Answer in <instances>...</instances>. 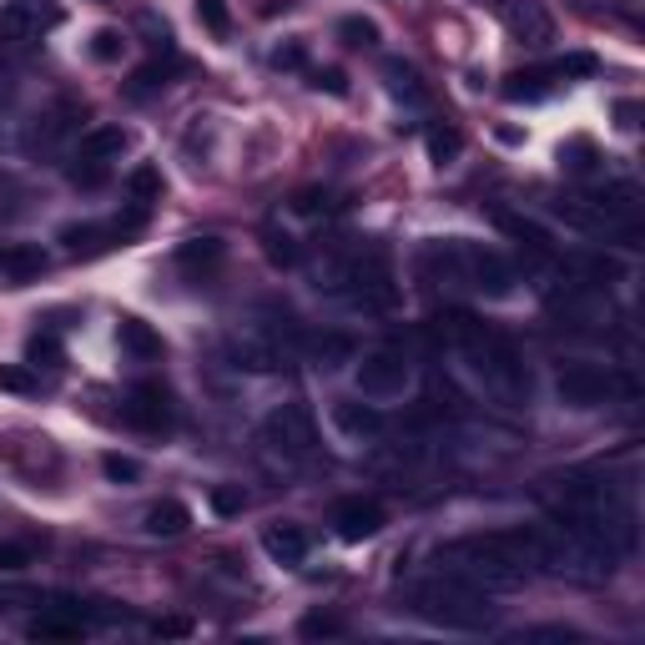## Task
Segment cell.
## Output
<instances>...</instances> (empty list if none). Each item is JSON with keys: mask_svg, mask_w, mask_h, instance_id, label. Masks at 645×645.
Wrapping results in <instances>:
<instances>
[{"mask_svg": "<svg viewBox=\"0 0 645 645\" xmlns=\"http://www.w3.org/2000/svg\"><path fill=\"white\" fill-rule=\"evenodd\" d=\"M449 343L459 348V359H464L469 379L504 408H520L529 398V373H525V359H520V348L490 328V322H479L474 313H449Z\"/></svg>", "mask_w": 645, "mask_h": 645, "instance_id": "obj_1", "label": "cell"}, {"mask_svg": "<svg viewBox=\"0 0 645 645\" xmlns=\"http://www.w3.org/2000/svg\"><path fill=\"white\" fill-rule=\"evenodd\" d=\"M439 565L479 590H520L529 580L525 529H500V535H464L439 550Z\"/></svg>", "mask_w": 645, "mask_h": 645, "instance_id": "obj_2", "label": "cell"}, {"mask_svg": "<svg viewBox=\"0 0 645 645\" xmlns=\"http://www.w3.org/2000/svg\"><path fill=\"white\" fill-rule=\"evenodd\" d=\"M318 287H328L334 298H343L348 308L363 313H389L398 303L394 263L379 242H359V248H338L328 252V263L318 273Z\"/></svg>", "mask_w": 645, "mask_h": 645, "instance_id": "obj_3", "label": "cell"}, {"mask_svg": "<svg viewBox=\"0 0 645 645\" xmlns=\"http://www.w3.org/2000/svg\"><path fill=\"white\" fill-rule=\"evenodd\" d=\"M408 605H414V615H424L429 625H444V631H484V625L494 621L490 590L469 586V580H459V575H449V570L418 580Z\"/></svg>", "mask_w": 645, "mask_h": 645, "instance_id": "obj_4", "label": "cell"}, {"mask_svg": "<svg viewBox=\"0 0 645 645\" xmlns=\"http://www.w3.org/2000/svg\"><path fill=\"white\" fill-rule=\"evenodd\" d=\"M127 146H132V132H127V127H91V132H81L76 136V152H72V167H66L72 187H86V192L101 187Z\"/></svg>", "mask_w": 645, "mask_h": 645, "instance_id": "obj_5", "label": "cell"}, {"mask_svg": "<svg viewBox=\"0 0 645 645\" xmlns=\"http://www.w3.org/2000/svg\"><path fill=\"white\" fill-rule=\"evenodd\" d=\"M263 444L267 455H277L283 464H308L318 455V424L303 404H283L263 418Z\"/></svg>", "mask_w": 645, "mask_h": 645, "instance_id": "obj_6", "label": "cell"}, {"mask_svg": "<svg viewBox=\"0 0 645 645\" xmlns=\"http://www.w3.org/2000/svg\"><path fill=\"white\" fill-rule=\"evenodd\" d=\"M81 121H86L81 101H72V96H61V101L41 107L36 117L25 121L21 146H25L31 156H56V152H66V142H76V136H81Z\"/></svg>", "mask_w": 645, "mask_h": 645, "instance_id": "obj_7", "label": "cell"}, {"mask_svg": "<svg viewBox=\"0 0 645 645\" xmlns=\"http://www.w3.org/2000/svg\"><path fill=\"white\" fill-rule=\"evenodd\" d=\"M408 383H414V363H408L404 348H369L359 363V394L369 404H389V398H404Z\"/></svg>", "mask_w": 645, "mask_h": 645, "instance_id": "obj_8", "label": "cell"}, {"mask_svg": "<svg viewBox=\"0 0 645 645\" xmlns=\"http://www.w3.org/2000/svg\"><path fill=\"white\" fill-rule=\"evenodd\" d=\"M142 228H146V207H132L127 217H111V222H72V228H61V242L76 258H91V252L107 248H127Z\"/></svg>", "mask_w": 645, "mask_h": 645, "instance_id": "obj_9", "label": "cell"}, {"mask_svg": "<svg viewBox=\"0 0 645 645\" xmlns=\"http://www.w3.org/2000/svg\"><path fill=\"white\" fill-rule=\"evenodd\" d=\"M61 25L56 0H0V41L6 46H31Z\"/></svg>", "mask_w": 645, "mask_h": 645, "instance_id": "obj_10", "label": "cell"}, {"mask_svg": "<svg viewBox=\"0 0 645 645\" xmlns=\"http://www.w3.org/2000/svg\"><path fill=\"white\" fill-rule=\"evenodd\" d=\"M459 263H464V293H479V298H510L514 293V267L484 242H459Z\"/></svg>", "mask_w": 645, "mask_h": 645, "instance_id": "obj_11", "label": "cell"}, {"mask_svg": "<svg viewBox=\"0 0 645 645\" xmlns=\"http://www.w3.org/2000/svg\"><path fill=\"white\" fill-rule=\"evenodd\" d=\"M555 389H560V398L570 408H600L621 394V379H615L605 363H565Z\"/></svg>", "mask_w": 645, "mask_h": 645, "instance_id": "obj_12", "label": "cell"}, {"mask_svg": "<svg viewBox=\"0 0 645 645\" xmlns=\"http://www.w3.org/2000/svg\"><path fill=\"white\" fill-rule=\"evenodd\" d=\"M121 414H127V424H132V429H142V434H172V424H177L172 394L162 389V383H152V379L132 383V394H127Z\"/></svg>", "mask_w": 645, "mask_h": 645, "instance_id": "obj_13", "label": "cell"}, {"mask_svg": "<svg viewBox=\"0 0 645 645\" xmlns=\"http://www.w3.org/2000/svg\"><path fill=\"white\" fill-rule=\"evenodd\" d=\"M494 11H500L510 41H520V46L539 51V46H550L555 41V21L539 0H494Z\"/></svg>", "mask_w": 645, "mask_h": 645, "instance_id": "obj_14", "label": "cell"}, {"mask_svg": "<svg viewBox=\"0 0 645 645\" xmlns=\"http://www.w3.org/2000/svg\"><path fill=\"white\" fill-rule=\"evenodd\" d=\"M383 520H389V514H383L379 500H343L334 510V529L348 539V545H363V539H373L383 529Z\"/></svg>", "mask_w": 645, "mask_h": 645, "instance_id": "obj_15", "label": "cell"}, {"mask_svg": "<svg viewBox=\"0 0 645 645\" xmlns=\"http://www.w3.org/2000/svg\"><path fill=\"white\" fill-rule=\"evenodd\" d=\"M46 273V252L31 248V242H11V248H0V283L6 287H25L36 283Z\"/></svg>", "mask_w": 645, "mask_h": 645, "instance_id": "obj_16", "label": "cell"}, {"mask_svg": "<svg viewBox=\"0 0 645 645\" xmlns=\"http://www.w3.org/2000/svg\"><path fill=\"white\" fill-rule=\"evenodd\" d=\"M303 353H308V363L318 373H334V369H343V363H353V353H359V343L348 334H313V338H303Z\"/></svg>", "mask_w": 645, "mask_h": 645, "instance_id": "obj_17", "label": "cell"}, {"mask_svg": "<svg viewBox=\"0 0 645 645\" xmlns=\"http://www.w3.org/2000/svg\"><path fill=\"white\" fill-rule=\"evenodd\" d=\"M222 258H228V252H222V242L217 238H192V242H182L177 267L192 277V283H207V277L222 267Z\"/></svg>", "mask_w": 645, "mask_h": 645, "instance_id": "obj_18", "label": "cell"}, {"mask_svg": "<svg viewBox=\"0 0 645 645\" xmlns=\"http://www.w3.org/2000/svg\"><path fill=\"white\" fill-rule=\"evenodd\" d=\"M263 550L273 565H303L308 560V535L298 525H267L263 529Z\"/></svg>", "mask_w": 645, "mask_h": 645, "instance_id": "obj_19", "label": "cell"}, {"mask_svg": "<svg viewBox=\"0 0 645 645\" xmlns=\"http://www.w3.org/2000/svg\"><path fill=\"white\" fill-rule=\"evenodd\" d=\"M383 81H389V96L404 107H429V86L408 61H383Z\"/></svg>", "mask_w": 645, "mask_h": 645, "instance_id": "obj_20", "label": "cell"}, {"mask_svg": "<svg viewBox=\"0 0 645 645\" xmlns=\"http://www.w3.org/2000/svg\"><path fill=\"white\" fill-rule=\"evenodd\" d=\"M117 343H121V353H127V359H136V363L162 359V338H156L142 318H121L117 322Z\"/></svg>", "mask_w": 645, "mask_h": 645, "instance_id": "obj_21", "label": "cell"}, {"mask_svg": "<svg viewBox=\"0 0 645 645\" xmlns=\"http://www.w3.org/2000/svg\"><path fill=\"white\" fill-rule=\"evenodd\" d=\"M555 81H560V72L555 66H539V72H514L510 81H504V96L510 101H539V96H550Z\"/></svg>", "mask_w": 645, "mask_h": 645, "instance_id": "obj_22", "label": "cell"}, {"mask_svg": "<svg viewBox=\"0 0 645 645\" xmlns=\"http://www.w3.org/2000/svg\"><path fill=\"white\" fill-rule=\"evenodd\" d=\"M334 424L348 434V439H369V434H379V408L373 404H334Z\"/></svg>", "mask_w": 645, "mask_h": 645, "instance_id": "obj_23", "label": "cell"}, {"mask_svg": "<svg viewBox=\"0 0 645 645\" xmlns=\"http://www.w3.org/2000/svg\"><path fill=\"white\" fill-rule=\"evenodd\" d=\"M500 228L510 232L514 242L525 252H535V258H555V248H550V238H545V228H535L529 217H514V212H500Z\"/></svg>", "mask_w": 645, "mask_h": 645, "instance_id": "obj_24", "label": "cell"}, {"mask_svg": "<svg viewBox=\"0 0 645 645\" xmlns=\"http://www.w3.org/2000/svg\"><path fill=\"white\" fill-rule=\"evenodd\" d=\"M192 525V510L182 500H162V504H152V510H146V529H152V535H182V529Z\"/></svg>", "mask_w": 645, "mask_h": 645, "instance_id": "obj_25", "label": "cell"}, {"mask_svg": "<svg viewBox=\"0 0 645 645\" xmlns=\"http://www.w3.org/2000/svg\"><path fill=\"white\" fill-rule=\"evenodd\" d=\"M86 625L76 621V615H41V621L25 625V635L31 641H81Z\"/></svg>", "mask_w": 645, "mask_h": 645, "instance_id": "obj_26", "label": "cell"}, {"mask_svg": "<svg viewBox=\"0 0 645 645\" xmlns=\"http://www.w3.org/2000/svg\"><path fill=\"white\" fill-rule=\"evenodd\" d=\"M127 192H132L136 207L162 203V172H156V167H132V177H127Z\"/></svg>", "mask_w": 645, "mask_h": 645, "instance_id": "obj_27", "label": "cell"}, {"mask_svg": "<svg viewBox=\"0 0 645 645\" xmlns=\"http://www.w3.org/2000/svg\"><path fill=\"white\" fill-rule=\"evenodd\" d=\"M197 25H203V31H212L217 41H228V36H232V11H228V0H197Z\"/></svg>", "mask_w": 645, "mask_h": 645, "instance_id": "obj_28", "label": "cell"}, {"mask_svg": "<svg viewBox=\"0 0 645 645\" xmlns=\"http://www.w3.org/2000/svg\"><path fill=\"white\" fill-rule=\"evenodd\" d=\"M0 394H41V379L31 363H0Z\"/></svg>", "mask_w": 645, "mask_h": 645, "instance_id": "obj_29", "label": "cell"}, {"mask_svg": "<svg viewBox=\"0 0 645 645\" xmlns=\"http://www.w3.org/2000/svg\"><path fill=\"white\" fill-rule=\"evenodd\" d=\"M338 36H343V46H353V51H373L379 46V25L363 21V15H343V21H338Z\"/></svg>", "mask_w": 645, "mask_h": 645, "instance_id": "obj_30", "label": "cell"}, {"mask_svg": "<svg viewBox=\"0 0 645 645\" xmlns=\"http://www.w3.org/2000/svg\"><path fill=\"white\" fill-rule=\"evenodd\" d=\"M172 72H177V61H167V66H162V61H146L142 72L132 76V86H127V91H132V96H152L156 86H167Z\"/></svg>", "mask_w": 645, "mask_h": 645, "instance_id": "obj_31", "label": "cell"}, {"mask_svg": "<svg viewBox=\"0 0 645 645\" xmlns=\"http://www.w3.org/2000/svg\"><path fill=\"white\" fill-rule=\"evenodd\" d=\"M25 363H31V369H61V343L51 334H36L25 343Z\"/></svg>", "mask_w": 645, "mask_h": 645, "instance_id": "obj_32", "label": "cell"}, {"mask_svg": "<svg viewBox=\"0 0 645 645\" xmlns=\"http://www.w3.org/2000/svg\"><path fill=\"white\" fill-rule=\"evenodd\" d=\"M459 146H464V142H459L455 127H434V132H429V156L439 162V167H444V162H455Z\"/></svg>", "mask_w": 645, "mask_h": 645, "instance_id": "obj_33", "label": "cell"}, {"mask_svg": "<svg viewBox=\"0 0 645 645\" xmlns=\"http://www.w3.org/2000/svg\"><path fill=\"white\" fill-rule=\"evenodd\" d=\"M212 510L217 514H242V510H248V494H242V484H217V490H212Z\"/></svg>", "mask_w": 645, "mask_h": 645, "instance_id": "obj_34", "label": "cell"}, {"mask_svg": "<svg viewBox=\"0 0 645 645\" xmlns=\"http://www.w3.org/2000/svg\"><path fill=\"white\" fill-rule=\"evenodd\" d=\"M121 51H127V36H121V31H111V25L91 36V56H96V61H117Z\"/></svg>", "mask_w": 645, "mask_h": 645, "instance_id": "obj_35", "label": "cell"}, {"mask_svg": "<svg viewBox=\"0 0 645 645\" xmlns=\"http://www.w3.org/2000/svg\"><path fill=\"white\" fill-rule=\"evenodd\" d=\"M101 469H107V479H117V484H132V479H142V464L127 455H101Z\"/></svg>", "mask_w": 645, "mask_h": 645, "instance_id": "obj_36", "label": "cell"}, {"mask_svg": "<svg viewBox=\"0 0 645 645\" xmlns=\"http://www.w3.org/2000/svg\"><path fill=\"white\" fill-rule=\"evenodd\" d=\"M303 635H308V641H318V635H343V621H338V615H303V625H298Z\"/></svg>", "mask_w": 645, "mask_h": 645, "instance_id": "obj_37", "label": "cell"}, {"mask_svg": "<svg viewBox=\"0 0 645 645\" xmlns=\"http://www.w3.org/2000/svg\"><path fill=\"white\" fill-rule=\"evenodd\" d=\"M31 565V545L21 539H0V570H25Z\"/></svg>", "mask_w": 645, "mask_h": 645, "instance_id": "obj_38", "label": "cell"}, {"mask_svg": "<svg viewBox=\"0 0 645 645\" xmlns=\"http://www.w3.org/2000/svg\"><path fill=\"white\" fill-rule=\"evenodd\" d=\"M267 258H273V263H283V267H293V263H298V248H293V238H287V232H267Z\"/></svg>", "mask_w": 645, "mask_h": 645, "instance_id": "obj_39", "label": "cell"}, {"mask_svg": "<svg viewBox=\"0 0 645 645\" xmlns=\"http://www.w3.org/2000/svg\"><path fill=\"white\" fill-rule=\"evenodd\" d=\"M152 635H162V641H182V635H192V621H182V615H167V621H156Z\"/></svg>", "mask_w": 645, "mask_h": 645, "instance_id": "obj_40", "label": "cell"}, {"mask_svg": "<svg viewBox=\"0 0 645 645\" xmlns=\"http://www.w3.org/2000/svg\"><path fill=\"white\" fill-rule=\"evenodd\" d=\"M293 207H298L303 217H318V212H328V192H298V203Z\"/></svg>", "mask_w": 645, "mask_h": 645, "instance_id": "obj_41", "label": "cell"}, {"mask_svg": "<svg viewBox=\"0 0 645 645\" xmlns=\"http://www.w3.org/2000/svg\"><path fill=\"white\" fill-rule=\"evenodd\" d=\"M313 86H318V91H334V96H343V91H348L343 72H318V76H313Z\"/></svg>", "mask_w": 645, "mask_h": 645, "instance_id": "obj_42", "label": "cell"}, {"mask_svg": "<svg viewBox=\"0 0 645 645\" xmlns=\"http://www.w3.org/2000/svg\"><path fill=\"white\" fill-rule=\"evenodd\" d=\"M273 66H303V46H283L273 56Z\"/></svg>", "mask_w": 645, "mask_h": 645, "instance_id": "obj_43", "label": "cell"}]
</instances>
